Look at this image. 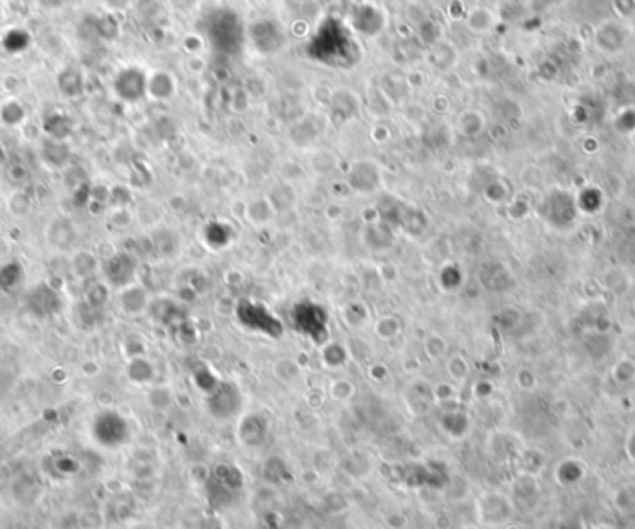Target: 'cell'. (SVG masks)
Wrapping results in <instances>:
<instances>
[{
	"instance_id": "cell-7",
	"label": "cell",
	"mask_w": 635,
	"mask_h": 529,
	"mask_svg": "<svg viewBox=\"0 0 635 529\" xmlns=\"http://www.w3.org/2000/svg\"><path fill=\"white\" fill-rule=\"evenodd\" d=\"M41 156L48 166L59 167L64 166L69 158V149H67L66 142L48 137V142H45V147L41 149Z\"/></svg>"
},
{
	"instance_id": "cell-5",
	"label": "cell",
	"mask_w": 635,
	"mask_h": 529,
	"mask_svg": "<svg viewBox=\"0 0 635 529\" xmlns=\"http://www.w3.org/2000/svg\"><path fill=\"white\" fill-rule=\"evenodd\" d=\"M43 128H45V132L48 134V137L59 140V142H66V137L73 132V123L67 113L53 112L45 117V125H43Z\"/></svg>"
},
{
	"instance_id": "cell-2",
	"label": "cell",
	"mask_w": 635,
	"mask_h": 529,
	"mask_svg": "<svg viewBox=\"0 0 635 529\" xmlns=\"http://www.w3.org/2000/svg\"><path fill=\"white\" fill-rule=\"evenodd\" d=\"M113 90L119 99L126 102H136L147 93V78L136 67H129V69L119 71L113 80Z\"/></svg>"
},
{
	"instance_id": "cell-9",
	"label": "cell",
	"mask_w": 635,
	"mask_h": 529,
	"mask_svg": "<svg viewBox=\"0 0 635 529\" xmlns=\"http://www.w3.org/2000/svg\"><path fill=\"white\" fill-rule=\"evenodd\" d=\"M613 377L620 385H629L635 381V363L632 358H620L615 368H613Z\"/></svg>"
},
{
	"instance_id": "cell-10",
	"label": "cell",
	"mask_w": 635,
	"mask_h": 529,
	"mask_svg": "<svg viewBox=\"0 0 635 529\" xmlns=\"http://www.w3.org/2000/svg\"><path fill=\"white\" fill-rule=\"evenodd\" d=\"M331 396L334 399H348L353 396V385L350 381H334L331 385Z\"/></svg>"
},
{
	"instance_id": "cell-1",
	"label": "cell",
	"mask_w": 635,
	"mask_h": 529,
	"mask_svg": "<svg viewBox=\"0 0 635 529\" xmlns=\"http://www.w3.org/2000/svg\"><path fill=\"white\" fill-rule=\"evenodd\" d=\"M26 307L37 318H53L61 310L59 294L48 285H36L26 298Z\"/></svg>"
},
{
	"instance_id": "cell-8",
	"label": "cell",
	"mask_w": 635,
	"mask_h": 529,
	"mask_svg": "<svg viewBox=\"0 0 635 529\" xmlns=\"http://www.w3.org/2000/svg\"><path fill=\"white\" fill-rule=\"evenodd\" d=\"M26 119L24 106L15 99H10L4 104H0V121L8 126H17Z\"/></svg>"
},
{
	"instance_id": "cell-3",
	"label": "cell",
	"mask_w": 635,
	"mask_h": 529,
	"mask_svg": "<svg viewBox=\"0 0 635 529\" xmlns=\"http://www.w3.org/2000/svg\"><path fill=\"white\" fill-rule=\"evenodd\" d=\"M134 268L136 266H134V260H132L131 256L121 253V255H115L113 258L108 260L106 275L113 285L123 286L129 285L132 277H134Z\"/></svg>"
},
{
	"instance_id": "cell-6",
	"label": "cell",
	"mask_w": 635,
	"mask_h": 529,
	"mask_svg": "<svg viewBox=\"0 0 635 529\" xmlns=\"http://www.w3.org/2000/svg\"><path fill=\"white\" fill-rule=\"evenodd\" d=\"M23 279L24 269L21 268L19 262H8L4 266H0V290L2 291H15L23 285Z\"/></svg>"
},
{
	"instance_id": "cell-4",
	"label": "cell",
	"mask_w": 635,
	"mask_h": 529,
	"mask_svg": "<svg viewBox=\"0 0 635 529\" xmlns=\"http://www.w3.org/2000/svg\"><path fill=\"white\" fill-rule=\"evenodd\" d=\"M56 82H58V90L61 91V95L67 97V99H77V97L82 95L84 78L78 69L66 67V69L58 75V80H56Z\"/></svg>"
},
{
	"instance_id": "cell-11",
	"label": "cell",
	"mask_w": 635,
	"mask_h": 529,
	"mask_svg": "<svg viewBox=\"0 0 635 529\" xmlns=\"http://www.w3.org/2000/svg\"><path fill=\"white\" fill-rule=\"evenodd\" d=\"M628 453H629V457L635 461V433L632 434V439L628 440Z\"/></svg>"
},
{
	"instance_id": "cell-12",
	"label": "cell",
	"mask_w": 635,
	"mask_h": 529,
	"mask_svg": "<svg viewBox=\"0 0 635 529\" xmlns=\"http://www.w3.org/2000/svg\"><path fill=\"white\" fill-rule=\"evenodd\" d=\"M43 2V0H41ZM61 2H64V0H53V2H50V8H58L59 4H61Z\"/></svg>"
}]
</instances>
